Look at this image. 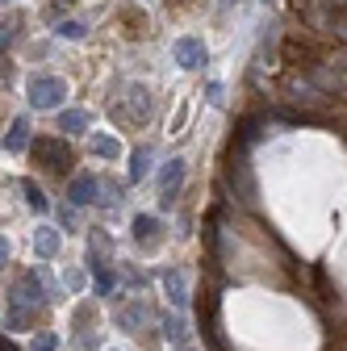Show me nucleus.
Returning a JSON list of instances; mask_svg holds the SVG:
<instances>
[{
	"mask_svg": "<svg viewBox=\"0 0 347 351\" xmlns=\"http://www.w3.org/2000/svg\"><path fill=\"white\" fill-rule=\"evenodd\" d=\"M55 34H59V38H71V42H80V38L88 34V29H84L80 21H59V29H55Z\"/></svg>",
	"mask_w": 347,
	"mask_h": 351,
	"instance_id": "nucleus-18",
	"label": "nucleus"
},
{
	"mask_svg": "<svg viewBox=\"0 0 347 351\" xmlns=\"http://www.w3.org/2000/svg\"><path fill=\"white\" fill-rule=\"evenodd\" d=\"M180 180H184V159H167V167L159 171V189H163V205H171L176 201V193H180Z\"/></svg>",
	"mask_w": 347,
	"mask_h": 351,
	"instance_id": "nucleus-6",
	"label": "nucleus"
},
{
	"mask_svg": "<svg viewBox=\"0 0 347 351\" xmlns=\"http://www.w3.org/2000/svg\"><path fill=\"white\" fill-rule=\"evenodd\" d=\"M163 293H167V301L176 305V310H184V305H189V285H184L180 272H163Z\"/></svg>",
	"mask_w": 347,
	"mask_h": 351,
	"instance_id": "nucleus-8",
	"label": "nucleus"
},
{
	"mask_svg": "<svg viewBox=\"0 0 347 351\" xmlns=\"http://www.w3.org/2000/svg\"><path fill=\"white\" fill-rule=\"evenodd\" d=\"M147 159H151V151H147V147H139V151H134V163H130V180H134V184L147 176Z\"/></svg>",
	"mask_w": 347,
	"mask_h": 351,
	"instance_id": "nucleus-17",
	"label": "nucleus"
},
{
	"mask_svg": "<svg viewBox=\"0 0 347 351\" xmlns=\"http://www.w3.org/2000/svg\"><path fill=\"white\" fill-rule=\"evenodd\" d=\"M55 5H59V9H63V5H71V0H55Z\"/></svg>",
	"mask_w": 347,
	"mask_h": 351,
	"instance_id": "nucleus-24",
	"label": "nucleus"
},
{
	"mask_svg": "<svg viewBox=\"0 0 347 351\" xmlns=\"http://www.w3.org/2000/svg\"><path fill=\"white\" fill-rule=\"evenodd\" d=\"M29 155H34V163L51 167V171H67L71 167V147L63 138H34Z\"/></svg>",
	"mask_w": 347,
	"mask_h": 351,
	"instance_id": "nucleus-4",
	"label": "nucleus"
},
{
	"mask_svg": "<svg viewBox=\"0 0 347 351\" xmlns=\"http://www.w3.org/2000/svg\"><path fill=\"white\" fill-rule=\"evenodd\" d=\"M5 263H9V243L0 239V268H5Z\"/></svg>",
	"mask_w": 347,
	"mask_h": 351,
	"instance_id": "nucleus-23",
	"label": "nucleus"
},
{
	"mask_svg": "<svg viewBox=\"0 0 347 351\" xmlns=\"http://www.w3.org/2000/svg\"><path fill=\"white\" fill-rule=\"evenodd\" d=\"M93 155H97V159H117V155H121V143L109 138V134H97V138H93Z\"/></svg>",
	"mask_w": 347,
	"mask_h": 351,
	"instance_id": "nucleus-14",
	"label": "nucleus"
},
{
	"mask_svg": "<svg viewBox=\"0 0 347 351\" xmlns=\"http://www.w3.org/2000/svg\"><path fill=\"white\" fill-rule=\"evenodd\" d=\"M21 193H25V205H29L34 213H51V201L42 197V189H38L34 180H25V184H21Z\"/></svg>",
	"mask_w": 347,
	"mask_h": 351,
	"instance_id": "nucleus-13",
	"label": "nucleus"
},
{
	"mask_svg": "<svg viewBox=\"0 0 347 351\" xmlns=\"http://www.w3.org/2000/svg\"><path fill=\"white\" fill-rule=\"evenodd\" d=\"M47 305V289H42V276L38 272H25L13 289H9V330H25L34 322V310Z\"/></svg>",
	"mask_w": 347,
	"mask_h": 351,
	"instance_id": "nucleus-1",
	"label": "nucleus"
},
{
	"mask_svg": "<svg viewBox=\"0 0 347 351\" xmlns=\"http://www.w3.org/2000/svg\"><path fill=\"white\" fill-rule=\"evenodd\" d=\"M63 285H67L71 293H80V289H84V272H63Z\"/></svg>",
	"mask_w": 347,
	"mask_h": 351,
	"instance_id": "nucleus-20",
	"label": "nucleus"
},
{
	"mask_svg": "<svg viewBox=\"0 0 347 351\" xmlns=\"http://www.w3.org/2000/svg\"><path fill=\"white\" fill-rule=\"evenodd\" d=\"M34 251H38L42 259H51V255L59 251V230H55V226H42V230L34 234Z\"/></svg>",
	"mask_w": 347,
	"mask_h": 351,
	"instance_id": "nucleus-9",
	"label": "nucleus"
},
{
	"mask_svg": "<svg viewBox=\"0 0 347 351\" xmlns=\"http://www.w3.org/2000/svg\"><path fill=\"white\" fill-rule=\"evenodd\" d=\"M59 222H63L67 230H75V213H71V209H63V213H59Z\"/></svg>",
	"mask_w": 347,
	"mask_h": 351,
	"instance_id": "nucleus-22",
	"label": "nucleus"
},
{
	"mask_svg": "<svg viewBox=\"0 0 347 351\" xmlns=\"http://www.w3.org/2000/svg\"><path fill=\"white\" fill-rule=\"evenodd\" d=\"M13 29H17L13 21H5V25H0V47H9V42H13Z\"/></svg>",
	"mask_w": 347,
	"mask_h": 351,
	"instance_id": "nucleus-21",
	"label": "nucleus"
},
{
	"mask_svg": "<svg viewBox=\"0 0 347 351\" xmlns=\"http://www.w3.org/2000/svg\"><path fill=\"white\" fill-rule=\"evenodd\" d=\"M171 55H176V63H180V67H189V71L205 67V59H209L201 38H176V47H171Z\"/></svg>",
	"mask_w": 347,
	"mask_h": 351,
	"instance_id": "nucleus-5",
	"label": "nucleus"
},
{
	"mask_svg": "<svg viewBox=\"0 0 347 351\" xmlns=\"http://www.w3.org/2000/svg\"><path fill=\"white\" fill-rule=\"evenodd\" d=\"M155 230H159V222H155L151 213H139V217H134V239H139V243H151Z\"/></svg>",
	"mask_w": 347,
	"mask_h": 351,
	"instance_id": "nucleus-15",
	"label": "nucleus"
},
{
	"mask_svg": "<svg viewBox=\"0 0 347 351\" xmlns=\"http://www.w3.org/2000/svg\"><path fill=\"white\" fill-rule=\"evenodd\" d=\"M59 347V339L51 335V330H42V335H34V351H55Z\"/></svg>",
	"mask_w": 347,
	"mask_h": 351,
	"instance_id": "nucleus-19",
	"label": "nucleus"
},
{
	"mask_svg": "<svg viewBox=\"0 0 347 351\" xmlns=\"http://www.w3.org/2000/svg\"><path fill=\"white\" fill-rule=\"evenodd\" d=\"M88 113L84 109H67V113H59V130H67V134H80V130H88Z\"/></svg>",
	"mask_w": 347,
	"mask_h": 351,
	"instance_id": "nucleus-11",
	"label": "nucleus"
},
{
	"mask_svg": "<svg viewBox=\"0 0 347 351\" xmlns=\"http://www.w3.org/2000/svg\"><path fill=\"white\" fill-rule=\"evenodd\" d=\"M121 97H125V101L113 105V113H117L121 121H134V125H147V121H151V97H147L143 84H125Z\"/></svg>",
	"mask_w": 347,
	"mask_h": 351,
	"instance_id": "nucleus-3",
	"label": "nucleus"
},
{
	"mask_svg": "<svg viewBox=\"0 0 347 351\" xmlns=\"http://www.w3.org/2000/svg\"><path fill=\"white\" fill-rule=\"evenodd\" d=\"M117 322H121L130 335H134V326H143V322H147V310H143V305H134V310H121V314H117Z\"/></svg>",
	"mask_w": 347,
	"mask_h": 351,
	"instance_id": "nucleus-16",
	"label": "nucleus"
},
{
	"mask_svg": "<svg viewBox=\"0 0 347 351\" xmlns=\"http://www.w3.org/2000/svg\"><path fill=\"white\" fill-rule=\"evenodd\" d=\"M180 351H189V347H180Z\"/></svg>",
	"mask_w": 347,
	"mask_h": 351,
	"instance_id": "nucleus-25",
	"label": "nucleus"
},
{
	"mask_svg": "<svg viewBox=\"0 0 347 351\" xmlns=\"http://www.w3.org/2000/svg\"><path fill=\"white\" fill-rule=\"evenodd\" d=\"M67 197H71V205H93L97 201V180L93 176H75L67 184Z\"/></svg>",
	"mask_w": 347,
	"mask_h": 351,
	"instance_id": "nucleus-7",
	"label": "nucleus"
},
{
	"mask_svg": "<svg viewBox=\"0 0 347 351\" xmlns=\"http://www.w3.org/2000/svg\"><path fill=\"white\" fill-rule=\"evenodd\" d=\"M163 335L176 343V347H184V343H189V322H184L180 314H171V318H163Z\"/></svg>",
	"mask_w": 347,
	"mask_h": 351,
	"instance_id": "nucleus-12",
	"label": "nucleus"
},
{
	"mask_svg": "<svg viewBox=\"0 0 347 351\" xmlns=\"http://www.w3.org/2000/svg\"><path fill=\"white\" fill-rule=\"evenodd\" d=\"M29 147V121L25 117H17L13 125H9V138H5V151H25Z\"/></svg>",
	"mask_w": 347,
	"mask_h": 351,
	"instance_id": "nucleus-10",
	"label": "nucleus"
},
{
	"mask_svg": "<svg viewBox=\"0 0 347 351\" xmlns=\"http://www.w3.org/2000/svg\"><path fill=\"white\" fill-rule=\"evenodd\" d=\"M67 101V80H59V75H34L29 80V105L34 109H59Z\"/></svg>",
	"mask_w": 347,
	"mask_h": 351,
	"instance_id": "nucleus-2",
	"label": "nucleus"
}]
</instances>
